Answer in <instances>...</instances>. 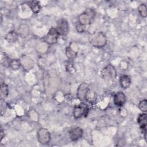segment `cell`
Segmentation results:
<instances>
[{"label": "cell", "instance_id": "obj_1", "mask_svg": "<svg viewBox=\"0 0 147 147\" xmlns=\"http://www.w3.org/2000/svg\"><path fill=\"white\" fill-rule=\"evenodd\" d=\"M95 11L92 9H88L80 14L78 17V22L86 26L91 24L95 17Z\"/></svg>", "mask_w": 147, "mask_h": 147}, {"label": "cell", "instance_id": "obj_2", "mask_svg": "<svg viewBox=\"0 0 147 147\" xmlns=\"http://www.w3.org/2000/svg\"><path fill=\"white\" fill-rule=\"evenodd\" d=\"M103 79L106 80L113 81L116 79L117 71L115 68L111 64H109L105 67L100 72Z\"/></svg>", "mask_w": 147, "mask_h": 147}, {"label": "cell", "instance_id": "obj_3", "mask_svg": "<svg viewBox=\"0 0 147 147\" xmlns=\"http://www.w3.org/2000/svg\"><path fill=\"white\" fill-rule=\"evenodd\" d=\"M90 43L92 46L95 47H103L107 43L106 36L102 32H98L92 37L90 41Z\"/></svg>", "mask_w": 147, "mask_h": 147}, {"label": "cell", "instance_id": "obj_4", "mask_svg": "<svg viewBox=\"0 0 147 147\" xmlns=\"http://www.w3.org/2000/svg\"><path fill=\"white\" fill-rule=\"evenodd\" d=\"M88 107L84 103H81L76 105L74 108L73 115L75 119L80 118L82 117L86 116L88 114Z\"/></svg>", "mask_w": 147, "mask_h": 147}, {"label": "cell", "instance_id": "obj_5", "mask_svg": "<svg viewBox=\"0 0 147 147\" xmlns=\"http://www.w3.org/2000/svg\"><path fill=\"white\" fill-rule=\"evenodd\" d=\"M37 137L38 142L43 145L47 144L51 140V134L45 128H40L37 133Z\"/></svg>", "mask_w": 147, "mask_h": 147}, {"label": "cell", "instance_id": "obj_6", "mask_svg": "<svg viewBox=\"0 0 147 147\" xmlns=\"http://www.w3.org/2000/svg\"><path fill=\"white\" fill-rule=\"evenodd\" d=\"M59 36L56 28H51L45 36L44 41L48 44H54L57 42Z\"/></svg>", "mask_w": 147, "mask_h": 147}, {"label": "cell", "instance_id": "obj_7", "mask_svg": "<svg viewBox=\"0 0 147 147\" xmlns=\"http://www.w3.org/2000/svg\"><path fill=\"white\" fill-rule=\"evenodd\" d=\"M90 91L88 84L86 83H82L79 85L78 91H77V97L78 98L84 101L86 99L87 95Z\"/></svg>", "mask_w": 147, "mask_h": 147}, {"label": "cell", "instance_id": "obj_8", "mask_svg": "<svg viewBox=\"0 0 147 147\" xmlns=\"http://www.w3.org/2000/svg\"><path fill=\"white\" fill-rule=\"evenodd\" d=\"M56 29L59 35L65 36L67 34L69 31V25L68 22L64 19L60 20L57 22Z\"/></svg>", "mask_w": 147, "mask_h": 147}, {"label": "cell", "instance_id": "obj_9", "mask_svg": "<svg viewBox=\"0 0 147 147\" xmlns=\"http://www.w3.org/2000/svg\"><path fill=\"white\" fill-rule=\"evenodd\" d=\"M126 100V96L125 94L122 91L117 92L114 96V102L117 106H122L125 104Z\"/></svg>", "mask_w": 147, "mask_h": 147}, {"label": "cell", "instance_id": "obj_10", "mask_svg": "<svg viewBox=\"0 0 147 147\" xmlns=\"http://www.w3.org/2000/svg\"><path fill=\"white\" fill-rule=\"evenodd\" d=\"M69 136L72 141H77L80 139L83 134V130L80 127H76L69 131Z\"/></svg>", "mask_w": 147, "mask_h": 147}, {"label": "cell", "instance_id": "obj_11", "mask_svg": "<svg viewBox=\"0 0 147 147\" xmlns=\"http://www.w3.org/2000/svg\"><path fill=\"white\" fill-rule=\"evenodd\" d=\"M18 35L22 38H25L27 37L29 33V27L26 24H21L18 28L17 32Z\"/></svg>", "mask_w": 147, "mask_h": 147}, {"label": "cell", "instance_id": "obj_12", "mask_svg": "<svg viewBox=\"0 0 147 147\" xmlns=\"http://www.w3.org/2000/svg\"><path fill=\"white\" fill-rule=\"evenodd\" d=\"M147 116L145 113L140 114L137 118V123L139 125L140 128L142 130H146V126L147 123Z\"/></svg>", "mask_w": 147, "mask_h": 147}, {"label": "cell", "instance_id": "obj_13", "mask_svg": "<svg viewBox=\"0 0 147 147\" xmlns=\"http://www.w3.org/2000/svg\"><path fill=\"white\" fill-rule=\"evenodd\" d=\"M119 83L123 88H127L131 84V79L128 75H122L119 79Z\"/></svg>", "mask_w": 147, "mask_h": 147}, {"label": "cell", "instance_id": "obj_14", "mask_svg": "<svg viewBox=\"0 0 147 147\" xmlns=\"http://www.w3.org/2000/svg\"><path fill=\"white\" fill-rule=\"evenodd\" d=\"M18 34L17 32L11 30L8 32V33L6 34L5 39L6 40L9 42V43H13L16 42L18 38Z\"/></svg>", "mask_w": 147, "mask_h": 147}, {"label": "cell", "instance_id": "obj_15", "mask_svg": "<svg viewBox=\"0 0 147 147\" xmlns=\"http://www.w3.org/2000/svg\"><path fill=\"white\" fill-rule=\"evenodd\" d=\"M26 4L33 11V12L34 13H37L41 9V6L38 1H29L26 3Z\"/></svg>", "mask_w": 147, "mask_h": 147}, {"label": "cell", "instance_id": "obj_16", "mask_svg": "<svg viewBox=\"0 0 147 147\" xmlns=\"http://www.w3.org/2000/svg\"><path fill=\"white\" fill-rule=\"evenodd\" d=\"M9 88L8 86L4 82H1V90H0V95L1 100L5 99L8 95Z\"/></svg>", "mask_w": 147, "mask_h": 147}, {"label": "cell", "instance_id": "obj_17", "mask_svg": "<svg viewBox=\"0 0 147 147\" xmlns=\"http://www.w3.org/2000/svg\"><path fill=\"white\" fill-rule=\"evenodd\" d=\"M21 65V61L18 59H12L10 60L9 67L12 69L17 70L18 69Z\"/></svg>", "mask_w": 147, "mask_h": 147}, {"label": "cell", "instance_id": "obj_18", "mask_svg": "<svg viewBox=\"0 0 147 147\" xmlns=\"http://www.w3.org/2000/svg\"><path fill=\"white\" fill-rule=\"evenodd\" d=\"M65 54L68 59H74L76 57L77 53L74 51L70 47H68L65 49Z\"/></svg>", "mask_w": 147, "mask_h": 147}, {"label": "cell", "instance_id": "obj_19", "mask_svg": "<svg viewBox=\"0 0 147 147\" xmlns=\"http://www.w3.org/2000/svg\"><path fill=\"white\" fill-rule=\"evenodd\" d=\"M146 6L145 3H141L138 7V11L140 14V15L144 17L145 18L147 16V10H146Z\"/></svg>", "mask_w": 147, "mask_h": 147}, {"label": "cell", "instance_id": "obj_20", "mask_svg": "<svg viewBox=\"0 0 147 147\" xmlns=\"http://www.w3.org/2000/svg\"><path fill=\"white\" fill-rule=\"evenodd\" d=\"M139 109L142 112H146L147 111V100L146 99H144L140 102L138 104Z\"/></svg>", "mask_w": 147, "mask_h": 147}, {"label": "cell", "instance_id": "obj_21", "mask_svg": "<svg viewBox=\"0 0 147 147\" xmlns=\"http://www.w3.org/2000/svg\"><path fill=\"white\" fill-rule=\"evenodd\" d=\"M76 30L79 32V33H83L84 32L85 29H86V26L80 24H79V22L77 24L76 26Z\"/></svg>", "mask_w": 147, "mask_h": 147}, {"label": "cell", "instance_id": "obj_22", "mask_svg": "<svg viewBox=\"0 0 147 147\" xmlns=\"http://www.w3.org/2000/svg\"><path fill=\"white\" fill-rule=\"evenodd\" d=\"M0 134H1V141L2 140V138H3V136H4V133H3V130L2 129H1V132H0Z\"/></svg>", "mask_w": 147, "mask_h": 147}]
</instances>
